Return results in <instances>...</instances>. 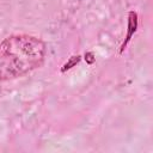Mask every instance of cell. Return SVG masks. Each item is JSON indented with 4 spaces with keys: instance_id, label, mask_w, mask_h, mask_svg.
Wrapping results in <instances>:
<instances>
[{
    "instance_id": "1",
    "label": "cell",
    "mask_w": 153,
    "mask_h": 153,
    "mask_svg": "<svg viewBox=\"0 0 153 153\" xmlns=\"http://www.w3.org/2000/svg\"><path fill=\"white\" fill-rule=\"evenodd\" d=\"M44 42L30 35H13L0 43V80L20 78L42 66Z\"/></svg>"
},
{
    "instance_id": "4",
    "label": "cell",
    "mask_w": 153,
    "mask_h": 153,
    "mask_svg": "<svg viewBox=\"0 0 153 153\" xmlns=\"http://www.w3.org/2000/svg\"><path fill=\"white\" fill-rule=\"evenodd\" d=\"M85 61H86L88 65H92V63L96 61V57H94V55H93L92 51H87V53L85 54Z\"/></svg>"
},
{
    "instance_id": "2",
    "label": "cell",
    "mask_w": 153,
    "mask_h": 153,
    "mask_svg": "<svg viewBox=\"0 0 153 153\" xmlns=\"http://www.w3.org/2000/svg\"><path fill=\"white\" fill-rule=\"evenodd\" d=\"M136 30H137V13L135 11H129L128 12V30H127V36L121 45V49H120L121 54L124 51L126 47L130 42V39L134 36V33L136 32Z\"/></svg>"
},
{
    "instance_id": "3",
    "label": "cell",
    "mask_w": 153,
    "mask_h": 153,
    "mask_svg": "<svg viewBox=\"0 0 153 153\" xmlns=\"http://www.w3.org/2000/svg\"><path fill=\"white\" fill-rule=\"evenodd\" d=\"M80 60H81V56H80V55H73V56H71V57L67 60V62L62 66L61 72H62V73H65V72H67V71L72 69L73 67H75V66L80 62Z\"/></svg>"
}]
</instances>
